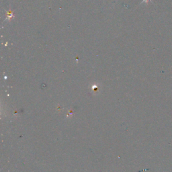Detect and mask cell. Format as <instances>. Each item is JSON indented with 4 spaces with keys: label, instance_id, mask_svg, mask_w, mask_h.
Returning a JSON list of instances; mask_svg holds the SVG:
<instances>
[{
    "label": "cell",
    "instance_id": "obj_1",
    "mask_svg": "<svg viewBox=\"0 0 172 172\" xmlns=\"http://www.w3.org/2000/svg\"><path fill=\"white\" fill-rule=\"evenodd\" d=\"M149 1V0H144L143 1Z\"/></svg>",
    "mask_w": 172,
    "mask_h": 172
}]
</instances>
